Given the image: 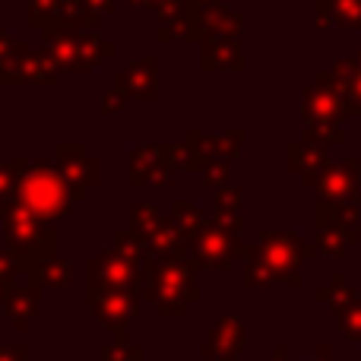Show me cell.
Returning <instances> with one entry per match:
<instances>
[{
    "label": "cell",
    "mask_w": 361,
    "mask_h": 361,
    "mask_svg": "<svg viewBox=\"0 0 361 361\" xmlns=\"http://www.w3.org/2000/svg\"><path fill=\"white\" fill-rule=\"evenodd\" d=\"M0 219H4V241L16 257L19 273H25L29 286H35L44 263L61 257L57 254V225H48L38 216H32L19 200L0 206Z\"/></svg>",
    "instance_id": "6da1fadb"
},
{
    "label": "cell",
    "mask_w": 361,
    "mask_h": 361,
    "mask_svg": "<svg viewBox=\"0 0 361 361\" xmlns=\"http://www.w3.org/2000/svg\"><path fill=\"white\" fill-rule=\"evenodd\" d=\"M143 292L140 298H146L149 305H156V311L162 317H184L187 307L200 301V263L193 260H169V263H143Z\"/></svg>",
    "instance_id": "7a4b0ae2"
},
{
    "label": "cell",
    "mask_w": 361,
    "mask_h": 361,
    "mask_svg": "<svg viewBox=\"0 0 361 361\" xmlns=\"http://www.w3.org/2000/svg\"><path fill=\"white\" fill-rule=\"evenodd\" d=\"M301 99V118H305V140L320 146H339L345 143V118H349V102L345 89L330 76V70L317 73L311 86H305Z\"/></svg>",
    "instance_id": "3957f363"
},
{
    "label": "cell",
    "mask_w": 361,
    "mask_h": 361,
    "mask_svg": "<svg viewBox=\"0 0 361 361\" xmlns=\"http://www.w3.org/2000/svg\"><path fill=\"white\" fill-rule=\"evenodd\" d=\"M16 200L32 216L54 225L70 216V209H73V203H76V193L54 162H38L35 159V162L23 171V178H19Z\"/></svg>",
    "instance_id": "277c9868"
},
{
    "label": "cell",
    "mask_w": 361,
    "mask_h": 361,
    "mask_svg": "<svg viewBox=\"0 0 361 361\" xmlns=\"http://www.w3.org/2000/svg\"><path fill=\"white\" fill-rule=\"evenodd\" d=\"M250 254L273 273L276 286H301V263L320 257L314 244H305L295 231L282 228H263L257 235V241L250 244Z\"/></svg>",
    "instance_id": "5b68a950"
},
{
    "label": "cell",
    "mask_w": 361,
    "mask_h": 361,
    "mask_svg": "<svg viewBox=\"0 0 361 361\" xmlns=\"http://www.w3.org/2000/svg\"><path fill=\"white\" fill-rule=\"evenodd\" d=\"M241 216H216L206 222V228L190 244V257L200 269H225L241 250Z\"/></svg>",
    "instance_id": "8992f818"
},
{
    "label": "cell",
    "mask_w": 361,
    "mask_h": 361,
    "mask_svg": "<svg viewBox=\"0 0 361 361\" xmlns=\"http://www.w3.org/2000/svg\"><path fill=\"white\" fill-rule=\"evenodd\" d=\"M143 263L127 260L118 250H102V254L86 260V295L95 292H143Z\"/></svg>",
    "instance_id": "52a82bcc"
},
{
    "label": "cell",
    "mask_w": 361,
    "mask_h": 361,
    "mask_svg": "<svg viewBox=\"0 0 361 361\" xmlns=\"http://www.w3.org/2000/svg\"><path fill=\"white\" fill-rule=\"evenodd\" d=\"M29 25L42 35L51 32H99L102 16L89 13L86 0H29L25 4Z\"/></svg>",
    "instance_id": "ba28073f"
},
{
    "label": "cell",
    "mask_w": 361,
    "mask_h": 361,
    "mask_svg": "<svg viewBox=\"0 0 361 361\" xmlns=\"http://www.w3.org/2000/svg\"><path fill=\"white\" fill-rule=\"evenodd\" d=\"M130 187H169L171 175L184 165V143H149L133 146L130 156Z\"/></svg>",
    "instance_id": "9c48e42d"
},
{
    "label": "cell",
    "mask_w": 361,
    "mask_h": 361,
    "mask_svg": "<svg viewBox=\"0 0 361 361\" xmlns=\"http://www.w3.org/2000/svg\"><path fill=\"white\" fill-rule=\"evenodd\" d=\"M61 80V70L51 61V54L44 48H35V44L19 42L16 51H13L10 63L0 73V86H57Z\"/></svg>",
    "instance_id": "30bf717a"
},
{
    "label": "cell",
    "mask_w": 361,
    "mask_h": 361,
    "mask_svg": "<svg viewBox=\"0 0 361 361\" xmlns=\"http://www.w3.org/2000/svg\"><path fill=\"white\" fill-rule=\"evenodd\" d=\"M51 162L61 169V175L67 178L70 187H73L76 203L86 200V193L92 190V187H99V180H102V162L82 143H61L54 149V159H51Z\"/></svg>",
    "instance_id": "8fae6325"
},
{
    "label": "cell",
    "mask_w": 361,
    "mask_h": 361,
    "mask_svg": "<svg viewBox=\"0 0 361 361\" xmlns=\"http://www.w3.org/2000/svg\"><path fill=\"white\" fill-rule=\"evenodd\" d=\"M358 184H361V162L355 156L343 162H330L317 180V203H358Z\"/></svg>",
    "instance_id": "7c38bea8"
},
{
    "label": "cell",
    "mask_w": 361,
    "mask_h": 361,
    "mask_svg": "<svg viewBox=\"0 0 361 361\" xmlns=\"http://www.w3.org/2000/svg\"><path fill=\"white\" fill-rule=\"evenodd\" d=\"M89 307H92V317L102 326H108L111 333H127V324L137 317L140 311V295L133 292H95L86 295Z\"/></svg>",
    "instance_id": "4fadbf2b"
},
{
    "label": "cell",
    "mask_w": 361,
    "mask_h": 361,
    "mask_svg": "<svg viewBox=\"0 0 361 361\" xmlns=\"http://www.w3.org/2000/svg\"><path fill=\"white\" fill-rule=\"evenodd\" d=\"M159 42H203L206 25H203V6L197 0H180V6H175L171 13L159 16V29H156Z\"/></svg>",
    "instance_id": "5bb4252c"
},
{
    "label": "cell",
    "mask_w": 361,
    "mask_h": 361,
    "mask_svg": "<svg viewBox=\"0 0 361 361\" xmlns=\"http://www.w3.org/2000/svg\"><path fill=\"white\" fill-rule=\"evenodd\" d=\"M146 260L152 263H169V260H190V241L184 238V231L175 225L171 216H162L156 222V228L143 238Z\"/></svg>",
    "instance_id": "9a60e30c"
},
{
    "label": "cell",
    "mask_w": 361,
    "mask_h": 361,
    "mask_svg": "<svg viewBox=\"0 0 361 361\" xmlns=\"http://www.w3.org/2000/svg\"><path fill=\"white\" fill-rule=\"evenodd\" d=\"M200 70L203 73H241L244 51L235 35H203L200 42Z\"/></svg>",
    "instance_id": "2e32d148"
},
{
    "label": "cell",
    "mask_w": 361,
    "mask_h": 361,
    "mask_svg": "<svg viewBox=\"0 0 361 361\" xmlns=\"http://www.w3.org/2000/svg\"><path fill=\"white\" fill-rule=\"evenodd\" d=\"M241 349H244V320L228 314V317H219L216 326L206 333L200 355H203V361H238Z\"/></svg>",
    "instance_id": "e0dca14e"
},
{
    "label": "cell",
    "mask_w": 361,
    "mask_h": 361,
    "mask_svg": "<svg viewBox=\"0 0 361 361\" xmlns=\"http://www.w3.org/2000/svg\"><path fill=\"white\" fill-rule=\"evenodd\" d=\"M121 89H124L130 99L140 102H156L159 99V61L156 57H140V61H130L127 70H121L114 76Z\"/></svg>",
    "instance_id": "ac0fdd59"
},
{
    "label": "cell",
    "mask_w": 361,
    "mask_h": 361,
    "mask_svg": "<svg viewBox=\"0 0 361 361\" xmlns=\"http://www.w3.org/2000/svg\"><path fill=\"white\" fill-rule=\"evenodd\" d=\"M326 165H330L326 146L311 143V140H305V137H301L298 143L288 146V169L298 175V180L305 187H317V180L326 171Z\"/></svg>",
    "instance_id": "d6986e66"
},
{
    "label": "cell",
    "mask_w": 361,
    "mask_h": 361,
    "mask_svg": "<svg viewBox=\"0 0 361 361\" xmlns=\"http://www.w3.org/2000/svg\"><path fill=\"white\" fill-rule=\"evenodd\" d=\"M38 307H42V288L38 286H10L6 292V301H4V314L13 320L19 333L29 330V324L38 317Z\"/></svg>",
    "instance_id": "ffe728a7"
},
{
    "label": "cell",
    "mask_w": 361,
    "mask_h": 361,
    "mask_svg": "<svg viewBox=\"0 0 361 361\" xmlns=\"http://www.w3.org/2000/svg\"><path fill=\"white\" fill-rule=\"evenodd\" d=\"M314 16H317L314 19L317 29H330V25L361 29V0H317Z\"/></svg>",
    "instance_id": "44dd1931"
},
{
    "label": "cell",
    "mask_w": 361,
    "mask_h": 361,
    "mask_svg": "<svg viewBox=\"0 0 361 361\" xmlns=\"http://www.w3.org/2000/svg\"><path fill=\"white\" fill-rule=\"evenodd\" d=\"M330 76L345 89L349 111L361 114V61H358V57H343V61H333Z\"/></svg>",
    "instance_id": "7402d4cb"
},
{
    "label": "cell",
    "mask_w": 361,
    "mask_h": 361,
    "mask_svg": "<svg viewBox=\"0 0 361 361\" xmlns=\"http://www.w3.org/2000/svg\"><path fill=\"white\" fill-rule=\"evenodd\" d=\"M114 44L105 42L99 32H76V73H86L92 70L99 61L114 54Z\"/></svg>",
    "instance_id": "603a6c76"
},
{
    "label": "cell",
    "mask_w": 361,
    "mask_h": 361,
    "mask_svg": "<svg viewBox=\"0 0 361 361\" xmlns=\"http://www.w3.org/2000/svg\"><path fill=\"white\" fill-rule=\"evenodd\" d=\"M216 159V152H212V133H203L197 130V127H190L184 137V165L180 169L184 171H193V175H203L206 165Z\"/></svg>",
    "instance_id": "cb8c5ba5"
},
{
    "label": "cell",
    "mask_w": 361,
    "mask_h": 361,
    "mask_svg": "<svg viewBox=\"0 0 361 361\" xmlns=\"http://www.w3.org/2000/svg\"><path fill=\"white\" fill-rule=\"evenodd\" d=\"M203 25L206 35H235L241 38L244 16L235 10H228V4H209L203 6Z\"/></svg>",
    "instance_id": "d4e9b609"
},
{
    "label": "cell",
    "mask_w": 361,
    "mask_h": 361,
    "mask_svg": "<svg viewBox=\"0 0 361 361\" xmlns=\"http://www.w3.org/2000/svg\"><path fill=\"white\" fill-rule=\"evenodd\" d=\"M358 241H361L358 228H317L314 247H317L320 257H336V260H343L352 244H358Z\"/></svg>",
    "instance_id": "484cf974"
},
{
    "label": "cell",
    "mask_w": 361,
    "mask_h": 361,
    "mask_svg": "<svg viewBox=\"0 0 361 361\" xmlns=\"http://www.w3.org/2000/svg\"><path fill=\"white\" fill-rule=\"evenodd\" d=\"M358 203H317V228H358Z\"/></svg>",
    "instance_id": "4316f807"
},
{
    "label": "cell",
    "mask_w": 361,
    "mask_h": 361,
    "mask_svg": "<svg viewBox=\"0 0 361 361\" xmlns=\"http://www.w3.org/2000/svg\"><path fill=\"white\" fill-rule=\"evenodd\" d=\"M44 51L51 54V61L57 63V70H73L76 73V32H51L44 35Z\"/></svg>",
    "instance_id": "83f0119b"
},
{
    "label": "cell",
    "mask_w": 361,
    "mask_h": 361,
    "mask_svg": "<svg viewBox=\"0 0 361 361\" xmlns=\"http://www.w3.org/2000/svg\"><path fill=\"white\" fill-rule=\"evenodd\" d=\"M171 219H175V225L184 231V238L190 244L197 241V235L206 228V222H209V219L197 209V203H190V200H175V203H171Z\"/></svg>",
    "instance_id": "f1b7e54d"
},
{
    "label": "cell",
    "mask_w": 361,
    "mask_h": 361,
    "mask_svg": "<svg viewBox=\"0 0 361 361\" xmlns=\"http://www.w3.org/2000/svg\"><path fill=\"white\" fill-rule=\"evenodd\" d=\"M32 162H35V159H29V156H19V159H10V162H0V206L10 203V200H16L19 178H23V171L29 169Z\"/></svg>",
    "instance_id": "f546056e"
},
{
    "label": "cell",
    "mask_w": 361,
    "mask_h": 361,
    "mask_svg": "<svg viewBox=\"0 0 361 361\" xmlns=\"http://www.w3.org/2000/svg\"><path fill=\"white\" fill-rule=\"evenodd\" d=\"M73 282V263L63 260V257H54L51 263H44L42 273H38L35 286L38 288H63Z\"/></svg>",
    "instance_id": "4dcf8cb0"
},
{
    "label": "cell",
    "mask_w": 361,
    "mask_h": 361,
    "mask_svg": "<svg viewBox=\"0 0 361 361\" xmlns=\"http://www.w3.org/2000/svg\"><path fill=\"white\" fill-rule=\"evenodd\" d=\"M358 298H361V295L355 292V288H349V282H345L343 273H333L330 286L317 288V301H326L333 311H336V307H343V305H352V301H358Z\"/></svg>",
    "instance_id": "1f68e13d"
},
{
    "label": "cell",
    "mask_w": 361,
    "mask_h": 361,
    "mask_svg": "<svg viewBox=\"0 0 361 361\" xmlns=\"http://www.w3.org/2000/svg\"><path fill=\"white\" fill-rule=\"evenodd\" d=\"M241 146H244V130H238V127H222V130L212 133V152L222 162H231V159L241 156Z\"/></svg>",
    "instance_id": "d6a6232c"
},
{
    "label": "cell",
    "mask_w": 361,
    "mask_h": 361,
    "mask_svg": "<svg viewBox=\"0 0 361 361\" xmlns=\"http://www.w3.org/2000/svg\"><path fill=\"white\" fill-rule=\"evenodd\" d=\"M159 209H156V203H146V200H133L130 203V225L127 228H133L140 238H146L152 228H156V222H159Z\"/></svg>",
    "instance_id": "836d02e7"
},
{
    "label": "cell",
    "mask_w": 361,
    "mask_h": 361,
    "mask_svg": "<svg viewBox=\"0 0 361 361\" xmlns=\"http://www.w3.org/2000/svg\"><path fill=\"white\" fill-rule=\"evenodd\" d=\"M333 320H336V330L343 333L345 339H361V298L352 301V305L336 307Z\"/></svg>",
    "instance_id": "e575fe53"
},
{
    "label": "cell",
    "mask_w": 361,
    "mask_h": 361,
    "mask_svg": "<svg viewBox=\"0 0 361 361\" xmlns=\"http://www.w3.org/2000/svg\"><path fill=\"white\" fill-rule=\"evenodd\" d=\"M114 250H118V254H124L127 260H133V263H146L143 238H140L133 228H118V231H114Z\"/></svg>",
    "instance_id": "d590c367"
},
{
    "label": "cell",
    "mask_w": 361,
    "mask_h": 361,
    "mask_svg": "<svg viewBox=\"0 0 361 361\" xmlns=\"http://www.w3.org/2000/svg\"><path fill=\"white\" fill-rule=\"evenodd\" d=\"M127 102H130V95H127L118 82H111V86H105L99 92V111L102 114H124Z\"/></svg>",
    "instance_id": "8d00e7d4"
},
{
    "label": "cell",
    "mask_w": 361,
    "mask_h": 361,
    "mask_svg": "<svg viewBox=\"0 0 361 361\" xmlns=\"http://www.w3.org/2000/svg\"><path fill=\"white\" fill-rule=\"evenodd\" d=\"M241 206H244V193L241 187H222L216 190V216H241Z\"/></svg>",
    "instance_id": "74e56055"
},
{
    "label": "cell",
    "mask_w": 361,
    "mask_h": 361,
    "mask_svg": "<svg viewBox=\"0 0 361 361\" xmlns=\"http://www.w3.org/2000/svg\"><path fill=\"white\" fill-rule=\"evenodd\" d=\"M200 178H203L206 187H212V190H222V187H228V162H222V159H212Z\"/></svg>",
    "instance_id": "f35d334b"
},
{
    "label": "cell",
    "mask_w": 361,
    "mask_h": 361,
    "mask_svg": "<svg viewBox=\"0 0 361 361\" xmlns=\"http://www.w3.org/2000/svg\"><path fill=\"white\" fill-rule=\"evenodd\" d=\"M133 13H143V10H156V16H165L171 13L175 6H180V0H127Z\"/></svg>",
    "instance_id": "ab89813d"
},
{
    "label": "cell",
    "mask_w": 361,
    "mask_h": 361,
    "mask_svg": "<svg viewBox=\"0 0 361 361\" xmlns=\"http://www.w3.org/2000/svg\"><path fill=\"white\" fill-rule=\"evenodd\" d=\"M16 273H19V263H16V257H13V250L6 247V244H0V279L13 286Z\"/></svg>",
    "instance_id": "60d3db41"
},
{
    "label": "cell",
    "mask_w": 361,
    "mask_h": 361,
    "mask_svg": "<svg viewBox=\"0 0 361 361\" xmlns=\"http://www.w3.org/2000/svg\"><path fill=\"white\" fill-rule=\"evenodd\" d=\"M16 38L10 35L6 29H0V73H4V67L10 63V57H13V51H16Z\"/></svg>",
    "instance_id": "b9f144b4"
},
{
    "label": "cell",
    "mask_w": 361,
    "mask_h": 361,
    "mask_svg": "<svg viewBox=\"0 0 361 361\" xmlns=\"http://www.w3.org/2000/svg\"><path fill=\"white\" fill-rule=\"evenodd\" d=\"M29 358V349L23 343H10V345H0V361H25Z\"/></svg>",
    "instance_id": "7bdbcfd3"
},
{
    "label": "cell",
    "mask_w": 361,
    "mask_h": 361,
    "mask_svg": "<svg viewBox=\"0 0 361 361\" xmlns=\"http://www.w3.org/2000/svg\"><path fill=\"white\" fill-rule=\"evenodd\" d=\"M89 13H95V16H108V13H114V6H118V0H86Z\"/></svg>",
    "instance_id": "ee69618b"
},
{
    "label": "cell",
    "mask_w": 361,
    "mask_h": 361,
    "mask_svg": "<svg viewBox=\"0 0 361 361\" xmlns=\"http://www.w3.org/2000/svg\"><path fill=\"white\" fill-rule=\"evenodd\" d=\"M267 361H288V349H286V345H276L273 355H269Z\"/></svg>",
    "instance_id": "f6af8a7d"
},
{
    "label": "cell",
    "mask_w": 361,
    "mask_h": 361,
    "mask_svg": "<svg viewBox=\"0 0 361 361\" xmlns=\"http://www.w3.org/2000/svg\"><path fill=\"white\" fill-rule=\"evenodd\" d=\"M314 361H339V358H333V355H330V349H326V345H320L317 355H314Z\"/></svg>",
    "instance_id": "bcb514c9"
},
{
    "label": "cell",
    "mask_w": 361,
    "mask_h": 361,
    "mask_svg": "<svg viewBox=\"0 0 361 361\" xmlns=\"http://www.w3.org/2000/svg\"><path fill=\"white\" fill-rule=\"evenodd\" d=\"M16 286V282H13ZM6 292H10V282H4L0 279V314H4V301H6Z\"/></svg>",
    "instance_id": "7dc6e473"
},
{
    "label": "cell",
    "mask_w": 361,
    "mask_h": 361,
    "mask_svg": "<svg viewBox=\"0 0 361 361\" xmlns=\"http://www.w3.org/2000/svg\"><path fill=\"white\" fill-rule=\"evenodd\" d=\"M200 6H209V4H225V0H197Z\"/></svg>",
    "instance_id": "c3c4849f"
},
{
    "label": "cell",
    "mask_w": 361,
    "mask_h": 361,
    "mask_svg": "<svg viewBox=\"0 0 361 361\" xmlns=\"http://www.w3.org/2000/svg\"><path fill=\"white\" fill-rule=\"evenodd\" d=\"M358 61H361V42H358Z\"/></svg>",
    "instance_id": "681fc988"
}]
</instances>
